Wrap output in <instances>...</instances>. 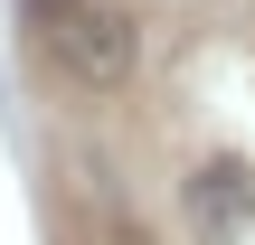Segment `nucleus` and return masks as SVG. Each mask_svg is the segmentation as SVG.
<instances>
[{
	"instance_id": "1",
	"label": "nucleus",
	"mask_w": 255,
	"mask_h": 245,
	"mask_svg": "<svg viewBox=\"0 0 255 245\" xmlns=\"http://www.w3.org/2000/svg\"><path fill=\"white\" fill-rule=\"evenodd\" d=\"M47 57L76 76V85H123L132 76V19L104 9V0H47Z\"/></svg>"
},
{
	"instance_id": "2",
	"label": "nucleus",
	"mask_w": 255,
	"mask_h": 245,
	"mask_svg": "<svg viewBox=\"0 0 255 245\" xmlns=\"http://www.w3.org/2000/svg\"><path fill=\"white\" fill-rule=\"evenodd\" d=\"M189 227H199V236H237V227H246V170H237V161H208V170L189 179Z\"/></svg>"
}]
</instances>
